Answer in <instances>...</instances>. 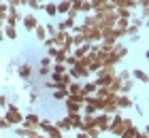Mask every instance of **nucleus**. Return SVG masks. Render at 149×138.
I'll return each mask as SVG.
<instances>
[]
</instances>
